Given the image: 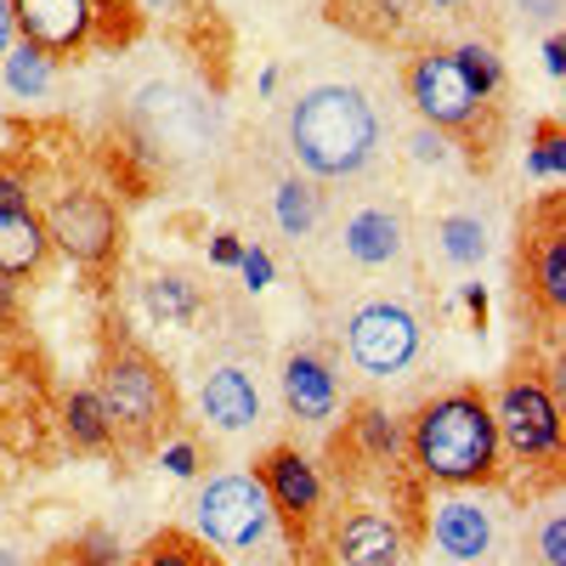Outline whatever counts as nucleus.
Masks as SVG:
<instances>
[{
    "label": "nucleus",
    "instance_id": "obj_1",
    "mask_svg": "<svg viewBox=\"0 0 566 566\" xmlns=\"http://www.w3.org/2000/svg\"><path fill=\"white\" fill-rule=\"evenodd\" d=\"M283 148L312 181H357L386 148V114L352 80H312L290 97Z\"/></svg>",
    "mask_w": 566,
    "mask_h": 566
},
{
    "label": "nucleus",
    "instance_id": "obj_2",
    "mask_svg": "<svg viewBox=\"0 0 566 566\" xmlns=\"http://www.w3.org/2000/svg\"><path fill=\"white\" fill-rule=\"evenodd\" d=\"M402 453L437 488H488L499 482V431L482 391L453 386L431 402H419L402 424Z\"/></svg>",
    "mask_w": 566,
    "mask_h": 566
},
{
    "label": "nucleus",
    "instance_id": "obj_3",
    "mask_svg": "<svg viewBox=\"0 0 566 566\" xmlns=\"http://www.w3.org/2000/svg\"><path fill=\"white\" fill-rule=\"evenodd\" d=\"M97 402L108 413L114 442H125L130 453H148L176 431V380L165 374V363L148 346H114L97 368Z\"/></svg>",
    "mask_w": 566,
    "mask_h": 566
},
{
    "label": "nucleus",
    "instance_id": "obj_4",
    "mask_svg": "<svg viewBox=\"0 0 566 566\" xmlns=\"http://www.w3.org/2000/svg\"><path fill=\"white\" fill-rule=\"evenodd\" d=\"M340 352L363 380H402L424 352V317L402 295H357L340 312Z\"/></svg>",
    "mask_w": 566,
    "mask_h": 566
},
{
    "label": "nucleus",
    "instance_id": "obj_5",
    "mask_svg": "<svg viewBox=\"0 0 566 566\" xmlns=\"http://www.w3.org/2000/svg\"><path fill=\"white\" fill-rule=\"evenodd\" d=\"M193 522H199V538L232 560H250V555L272 549V538H277V510H272L266 488L255 482V470H221V476L199 482Z\"/></svg>",
    "mask_w": 566,
    "mask_h": 566
},
{
    "label": "nucleus",
    "instance_id": "obj_6",
    "mask_svg": "<svg viewBox=\"0 0 566 566\" xmlns=\"http://www.w3.org/2000/svg\"><path fill=\"white\" fill-rule=\"evenodd\" d=\"M488 408H493L499 453H510L515 464H527V470L560 459V402H555L549 380L533 363L510 368Z\"/></svg>",
    "mask_w": 566,
    "mask_h": 566
},
{
    "label": "nucleus",
    "instance_id": "obj_7",
    "mask_svg": "<svg viewBox=\"0 0 566 566\" xmlns=\"http://www.w3.org/2000/svg\"><path fill=\"white\" fill-rule=\"evenodd\" d=\"M328 244H335V261L340 266H352L363 277L397 272L413 255V216H408L402 199L374 193V199H363V205H352L340 216V227H335V239H328Z\"/></svg>",
    "mask_w": 566,
    "mask_h": 566
},
{
    "label": "nucleus",
    "instance_id": "obj_8",
    "mask_svg": "<svg viewBox=\"0 0 566 566\" xmlns=\"http://www.w3.org/2000/svg\"><path fill=\"white\" fill-rule=\"evenodd\" d=\"M45 239L63 255H74L80 266H103L119 255V210L97 187H63V193L40 210Z\"/></svg>",
    "mask_w": 566,
    "mask_h": 566
},
{
    "label": "nucleus",
    "instance_id": "obj_9",
    "mask_svg": "<svg viewBox=\"0 0 566 566\" xmlns=\"http://www.w3.org/2000/svg\"><path fill=\"white\" fill-rule=\"evenodd\" d=\"M522 290L538 301L544 323L555 328L566 312V205L544 193L522 221Z\"/></svg>",
    "mask_w": 566,
    "mask_h": 566
},
{
    "label": "nucleus",
    "instance_id": "obj_10",
    "mask_svg": "<svg viewBox=\"0 0 566 566\" xmlns=\"http://www.w3.org/2000/svg\"><path fill=\"white\" fill-rule=\"evenodd\" d=\"M402 91H408L413 114L431 130H470L482 119V108H488L482 91L459 74L453 52H419L408 63V74H402Z\"/></svg>",
    "mask_w": 566,
    "mask_h": 566
},
{
    "label": "nucleus",
    "instance_id": "obj_11",
    "mask_svg": "<svg viewBox=\"0 0 566 566\" xmlns=\"http://www.w3.org/2000/svg\"><path fill=\"white\" fill-rule=\"evenodd\" d=\"M199 413L221 437H244L255 424H266V397H261L255 368L244 357H216L199 380Z\"/></svg>",
    "mask_w": 566,
    "mask_h": 566
},
{
    "label": "nucleus",
    "instance_id": "obj_12",
    "mask_svg": "<svg viewBox=\"0 0 566 566\" xmlns=\"http://www.w3.org/2000/svg\"><path fill=\"white\" fill-rule=\"evenodd\" d=\"M255 482L266 488L272 510H277V527H295L306 533L317 522V510H323V476H317V464L290 448V442H277L255 459Z\"/></svg>",
    "mask_w": 566,
    "mask_h": 566
},
{
    "label": "nucleus",
    "instance_id": "obj_13",
    "mask_svg": "<svg viewBox=\"0 0 566 566\" xmlns=\"http://www.w3.org/2000/svg\"><path fill=\"white\" fill-rule=\"evenodd\" d=\"M12 23L45 57H74L91 45V0H12Z\"/></svg>",
    "mask_w": 566,
    "mask_h": 566
},
{
    "label": "nucleus",
    "instance_id": "obj_14",
    "mask_svg": "<svg viewBox=\"0 0 566 566\" xmlns=\"http://www.w3.org/2000/svg\"><path fill=\"white\" fill-rule=\"evenodd\" d=\"M328 555L335 566H402L408 560V538H402V522H391L386 510H346L335 522V538H328Z\"/></svg>",
    "mask_w": 566,
    "mask_h": 566
},
{
    "label": "nucleus",
    "instance_id": "obj_15",
    "mask_svg": "<svg viewBox=\"0 0 566 566\" xmlns=\"http://www.w3.org/2000/svg\"><path fill=\"white\" fill-rule=\"evenodd\" d=\"M277 386H283V408H290L301 424H328L340 413V374L317 346H295L290 357H283Z\"/></svg>",
    "mask_w": 566,
    "mask_h": 566
},
{
    "label": "nucleus",
    "instance_id": "obj_16",
    "mask_svg": "<svg viewBox=\"0 0 566 566\" xmlns=\"http://www.w3.org/2000/svg\"><path fill=\"white\" fill-rule=\"evenodd\" d=\"M431 538H437V549L448 560L476 566V560L493 555V510L459 488L453 499H437L431 504Z\"/></svg>",
    "mask_w": 566,
    "mask_h": 566
},
{
    "label": "nucleus",
    "instance_id": "obj_17",
    "mask_svg": "<svg viewBox=\"0 0 566 566\" xmlns=\"http://www.w3.org/2000/svg\"><path fill=\"white\" fill-rule=\"evenodd\" d=\"M323 216H328L323 181H312V176H301V170H283V176L272 181V227H277L295 250L312 244L317 232H323Z\"/></svg>",
    "mask_w": 566,
    "mask_h": 566
},
{
    "label": "nucleus",
    "instance_id": "obj_18",
    "mask_svg": "<svg viewBox=\"0 0 566 566\" xmlns=\"http://www.w3.org/2000/svg\"><path fill=\"white\" fill-rule=\"evenodd\" d=\"M45 255H52V239H45V221H40L34 205L0 216V277L7 283L34 277L45 266Z\"/></svg>",
    "mask_w": 566,
    "mask_h": 566
},
{
    "label": "nucleus",
    "instance_id": "obj_19",
    "mask_svg": "<svg viewBox=\"0 0 566 566\" xmlns=\"http://www.w3.org/2000/svg\"><path fill=\"white\" fill-rule=\"evenodd\" d=\"M0 85H7V97H18V103H45L57 91V57H45L29 40H12L7 57H0Z\"/></svg>",
    "mask_w": 566,
    "mask_h": 566
},
{
    "label": "nucleus",
    "instance_id": "obj_20",
    "mask_svg": "<svg viewBox=\"0 0 566 566\" xmlns=\"http://www.w3.org/2000/svg\"><path fill=\"white\" fill-rule=\"evenodd\" d=\"M352 442L368 464H397L402 459V424L380 408V402H363L352 413Z\"/></svg>",
    "mask_w": 566,
    "mask_h": 566
},
{
    "label": "nucleus",
    "instance_id": "obj_21",
    "mask_svg": "<svg viewBox=\"0 0 566 566\" xmlns=\"http://www.w3.org/2000/svg\"><path fill=\"white\" fill-rule=\"evenodd\" d=\"M437 255L448 261V266H482L488 261V227H482V216H464V210H453V216H442L437 221Z\"/></svg>",
    "mask_w": 566,
    "mask_h": 566
},
{
    "label": "nucleus",
    "instance_id": "obj_22",
    "mask_svg": "<svg viewBox=\"0 0 566 566\" xmlns=\"http://www.w3.org/2000/svg\"><path fill=\"white\" fill-rule=\"evenodd\" d=\"M63 431L80 453H108L114 448V431H108V413L97 402V391H69L63 402Z\"/></svg>",
    "mask_w": 566,
    "mask_h": 566
},
{
    "label": "nucleus",
    "instance_id": "obj_23",
    "mask_svg": "<svg viewBox=\"0 0 566 566\" xmlns=\"http://www.w3.org/2000/svg\"><path fill=\"white\" fill-rule=\"evenodd\" d=\"M199 306H205V290H199L193 272H159L148 283V312L159 323H193Z\"/></svg>",
    "mask_w": 566,
    "mask_h": 566
},
{
    "label": "nucleus",
    "instance_id": "obj_24",
    "mask_svg": "<svg viewBox=\"0 0 566 566\" xmlns=\"http://www.w3.org/2000/svg\"><path fill=\"white\" fill-rule=\"evenodd\" d=\"M130 566H210V544L193 538V533H181V527H165V533H154L148 544L136 549Z\"/></svg>",
    "mask_w": 566,
    "mask_h": 566
},
{
    "label": "nucleus",
    "instance_id": "obj_25",
    "mask_svg": "<svg viewBox=\"0 0 566 566\" xmlns=\"http://www.w3.org/2000/svg\"><path fill=\"white\" fill-rule=\"evenodd\" d=\"M453 63H459V74H464L470 85L482 91V97H493V91L504 85V63H499V52H493L488 40H464L459 52H453Z\"/></svg>",
    "mask_w": 566,
    "mask_h": 566
},
{
    "label": "nucleus",
    "instance_id": "obj_26",
    "mask_svg": "<svg viewBox=\"0 0 566 566\" xmlns=\"http://www.w3.org/2000/svg\"><path fill=\"white\" fill-rule=\"evenodd\" d=\"M533 555H538V566H566V527H560V510H555V504L538 515Z\"/></svg>",
    "mask_w": 566,
    "mask_h": 566
},
{
    "label": "nucleus",
    "instance_id": "obj_27",
    "mask_svg": "<svg viewBox=\"0 0 566 566\" xmlns=\"http://www.w3.org/2000/svg\"><path fill=\"white\" fill-rule=\"evenodd\" d=\"M74 566H125V549H119L114 533L91 527V533H80V544H74Z\"/></svg>",
    "mask_w": 566,
    "mask_h": 566
},
{
    "label": "nucleus",
    "instance_id": "obj_28",
    "mask_svg": "<svg viewBox=\"0 0 566 566\" xmlns=\"http://www.w3.org/2000/svg\"><path fill=\"white\" fill-rule=\"evenodd\" d=\"M560 165H566V154H560V125L544 119V125H538V142H533V170L549 176V181H560Z\"/></svg>",
    "mask_w": 566,
    "mask_h": 566
},
{
    "label": "nucleus",
    "instance_id": "obj_29",
    "mask_svg": "<svg viewBox=\"0 0 566 566\" xmlns=\"http://www.w3.org/2000/svg\"><path fill=\"white\" fill-rule=\"evenodd\" d=\"M23 205H29V181H23L18 170H0V216L23 210Z\"/></svg>",
    "mask_w": 566,
    "mask_h": 566
},
{
    "label": "nucleus",
    "instance_id": "obj_30",
    "mask_svg": "<svg viewBox=\"0 0 566 566\" xmlns=\"http://www.w3.org/2000/svg\"><path fill=\"white\" fill-rule=\"evenodd\" d=\"M413 148H419V159H424V165H442V159H448V142H442V130H431V125H419Z\"/></svg>",
    "mask_w": 566,
    "mask_h": 566
},
{
    "label": "nucleus",
    "instance_id": "obj_31",
    "mask_svg": "<svg viewBox=\"0 0 566 566\" xmlns=\"http://www.w3.org/2000/svg\"><path fill=\"white\" fill-rule=\"evenodd\" d=\"M239 266H244V277H250V290H261V283L272 277V261H266L261 250H239Z\"/></svg>",
    "mask_w": 566,
    "mask_h": 566
},
{
    "label": "nucleus",
    "instance_id": "obj_32",
    "mask_svg": "<svg viewBox=\"0 0 566 566\" xmlns=\"http://www.w3.org/2000/svg\"><path fill=\"white\" fill-rule=\"evenodd\" d=\"M515 12H522L527 23H555L560 18V0H515Z\"/></svg>",
    "mask_w": 566,
    "mask_h": 566
},
{
    "label": "nucleus",
    "instance_id": "obj_33",
    "mask_svg": "<svg viewBox=\"0 0 566 566\" xmlns=\"http://www.w3.org/2000/svg\"><path fill=\"white\" fill-rule=\"evenodd\" d=\"M165 464H170V476H193V470H199V453L187 448V442H176V448H165Z\"/></svg>",
    "mask_w": 566,
    "mask_h": 566
},
{
    "label": "nucleus",
    "instance_id": "obj_34",
    "mask_svg": "<svg viewBox=\"0 0 566 566\" xmlns=\"http://www.w3.org/2000/svg\"><path fill=\"white\" fill-rule=\"evenodd\" d=\"M18 40V23H12V0H0V57H7V45Z\"/></svg>",
    "mask_w": 566,
    "mask_h": 566
},
{
    "label": "nucleus",
    "instance_id": "obj_35",
    "mask_svg": "<svg viewBox=\"0 0 566 566\" xmlns=\"http://www.w3.org/2000/svg\"><path fill=\"white\" fill-rule=\"evenodd\" d=\"M431 12H464V7H476V0H424Z\"/></svg>",
    "mask_w": 566,
    "mask_h": 566
},
{
    "label": "nucleus",
    "instance_id": "obj_36",
    "mask_svg": "<svg viewBox=\"0 0 566 566\" xmlns=\"http://www.w3.org/2000/svg\"><path fill=\"white\" fill-rule=\"evenodd\" d=\"M216 261H239V239H216Z\"/></svg>",
    "mask_w": 566,
    "mask_h": 566
},
{
    "label": "nucleus",
    "instance_id": "obj_37",
    "mask_svg": "<svg viewBox=\"0 0 566 566\" xmlns=\"http://www.w3.org/2000/svg\"><path fill=\"white\" fill-rule=\"evenodd\" d=\"M544 57H549V74H560V69H566V57H560V40H549V45H544Z\"/></svg>",
    "mask_w": 566,
    "mask_h": 566
},
{
    "label": "nucleus",
    "instance_id": "obj_38",
    "mask_svg": "<svg viewBox=\"0 0 566 566\" xmlns=\"http://www.w3.org/2000/svg\"><path fill=\"white\" fill-rule=\"evenodd\" d=\"M0 566H18V555H12V549H0Z\"/></svg>",
    "mask_w": 566,
    "mask_h": 566
}]
</instances>
